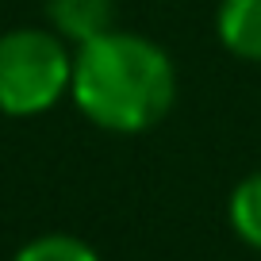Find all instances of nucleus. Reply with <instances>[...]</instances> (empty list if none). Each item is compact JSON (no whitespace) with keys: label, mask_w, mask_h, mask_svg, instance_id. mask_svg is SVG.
Wrapping results in <instances>:
<instances>
[{"label":"nucleus","mask_w":261,"mask_h":261,"mask_svg":"<svg viewBox=\"0 0 261 261\" xmlns=\"http://www.w3.org/2000/svg\"><path fill=\"white\" fill-rule=\"evenodd\" d=\"M73 104L112 135H142L169 115L177 69L154 39L108 31L73 54Z\"/></svg>","instance_id":"1"},{"label":"nucleus","mask_w":261,"mask_h":261,"mask_svg":"<svg viewBox=\"0 0 261 261\" xmlns=\"http://www.w3.org/2000/svg\"><path fill=\"white\" fill-rule=\"evenodd\" d=\"M73 85V54L65 39L42 27L0 35V115L27 119L58 104Z\"/></svg>","instance_id":"2"},{"label":"nucleus","mask_w":261,"mask_h":261,"mask_svg":"<svg viewBox=\"0 0 261 261\" xmlns=\"http://www.w3.org/2000/svg\"><path fill=\"white\" fill-rule=\"evenodd\" d=\"M50 23L54 35L73 42L77 50L96 42L100 35L115 31V4L112 0H50Z\"/></svg>","instance_id":"3"},{"label":"nucleus","mask_w":261,"mask_h":261,"mask_svg":"<svg viewBox=\"0 0 261 261\" xmlns=\"http://www.w3.org/2000/svg\"><path fill=\"white\" fill-rule=\"evenodd\" d=\"M215 31L234 58L261 62V0H223Z\"/></svg>","instance_id":"4"},{"label":"nucleus","mask_w":261,"mask_h":261,"mask_svg":"<svg viewBox=\"0 0 261 261\" xmlns=\"http://www.w3.org/2000/svg\"><path fill=\"white\" fill-rule=\"evenodd\" d=\"M227 215H230L234 234L242 238L250 250L261 253V169L250 173V177H242V180L234 185Z\"/></svg>","instance_id":"5"},{"label":"nucleus","mask_w":261,"mask_h":261,"mask_svg":"<svg viewBox=\"0 0 261 261\" xmlns=\"http://www.w3.org/2000/svg\"><path fill=\"white\" fill-rule=\"evenodd\" d=\"M12 261H100V253L85 238H73V234H39Z\"/></svg>","instance_id":"6"}]
</instances>
